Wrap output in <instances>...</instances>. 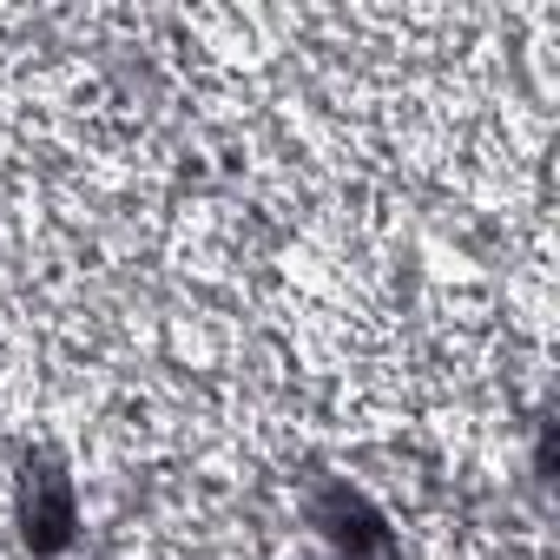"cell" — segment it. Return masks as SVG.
Wrapping results in <instances>:
<instances>
[{
  "mask_svg": "<svg viewBox=\"0 0 560 560\" xmlns=\"http://www.w3.org/2000/svg\"><path fill=\"white\" fill-rule=\"evenodd\" d=\"M67 527H73V508H67V481L40 462V468H27V540L34 547H60L67 540Z\"/></svg>",
  "mask_w": 560,
  "mask_h": 560,
  "instance_id": "cell-1",
  "label": "cell"
}]
</instances>
